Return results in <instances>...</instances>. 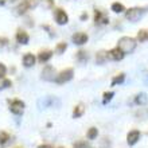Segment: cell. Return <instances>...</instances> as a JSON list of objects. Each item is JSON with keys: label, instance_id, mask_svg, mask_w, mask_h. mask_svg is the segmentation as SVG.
Instances as JSON below:
<instances>
[{"label": "cell", "instance_id": "6da1fadb", "mask_svg": "<svg viewBox=\"0 0 148 148\" xmlns=\"http://www.w3.org/2000/svg\"><path fill=\"white\" fill-rule=\"evenodd\" d=\"M148 11V7H133V8H129L125 11V18L129 22H133V23H136L139 20L143 18L145 12Z\"/></svg>", "mask_w": 148, "mask_h": 148}, {"label": "cell", "instance_id": "7a4b0ae2", "mask_svg": "<svg viewBox=\"0 0 148 148\" xmlns=\"http://www.w3.org/2000/svg\"><path fill=\"white\" fill-rule=\"evenodd\" d=\"M119 49H120L124 54L132 53L136 49V40L131 36H123L119 39Z\"/></svg>", "mask_w": 148, "mask_h": 148}, {"label": "cell", "instance_id": "3957f363", "mask_svg": "<svg viewBox=\"0 0 148 148\" xmlns=\"http://www.w3.org/2000/svg\"><path fill=\"white\" fill-rule=\"evenodd\" d=\"M36 106H38L39 110H43L49 108V106H57L59 108L61 106V101H59L58 98L55 97H50V96H46V97H40L36 102Z\"/></svg>", "mask_w": 148, "mask_h": 148}, {"label": "cell", "instance_id": "277c9868", "mask_svg": "<svg viewBox=\"0 0 148 148\" xmlns=\"http://www.w3.org/2000/svg\"><path fill=\"white\" fill-rule=\"evenodd\" d=\"M73 73H74L73 69H65V70H62L59 74H57L54 81L57 84H65V82L70 81L71 78H73Z\"/></svg>", "mask_w": 148, "mask_h": 148}, {"label": "cell", "instance_id": "5b68a950", "mask_svg": "<svg viewBox=\"0 0 148 148\" xmlns=\"http://www.w3.org/2000/svg\"><path fill=\"white\" fill-rule=\"evenodd\" d=\"M10 110H11L14 114H16V116L23 114L24 102L20 101V100H14V101H11V104H10Z\"/></svg>", "mask_w": 148, "mask_h": 148}, {"label": "cell", "instance_id": "8992f818", "mask_svg": "<svg viewBox=\"0 0 148 148\" xmlns=\"http://www.w3.org/2000/svg\"><path fill=\"white\" fill-rule=\"evenodd\" d=\"M55 20H57V23L59 26H63V24H66L69 22V16L65 11H63L62 8H57V11H55Z\"/></svg>", "mask_w": 148, "mask_h": 148}, {"label": "cell", "instance_id": "52a82bcc", "mask_svg": "<svg viewBox=\"0 0 148 148\" xmlns=\"http://www.w3.org/2000/svg\"><path fill=\"white\" fill-rule=\"evenodd\" d=\"M55 70H54V67H51V66H46L45 69L42 70V79H45V81H54L55 79Z\"/></svg>", "mask_w": 148, "mask_h": 148}, {"label": "cell", "instance_id": "ba28073f", "mask_svg": "<svg viewBox=\"0 0 148 148\" xmlns=\"http://www.w3.org/2000/svg\"><path fill=\"white\" fill-rule=\"evenodd\" d=\"M94 22H96V24H108L109 19L104 12H101L100 10H96L94 11Z\"/></svg>", "mask_w": 148, "mask_h": 148}, {"label": "cell", "instance_id": "9c48e42d", "mask_svg": "<svg viewBox=\"0 0 148 148\" xmlns=\"http://www.w3.org/2000/svg\"><path fill=\"white\" fill-rule=\"evenodd\" d=\"M106 55H108V58L113 59V61H121V59L124 58L125 54L119 49V47H116V49H112L110 51H108Z\"/></svg>", "mask_w": 148, "mask_h": 148}, {"label": "cell", "instance_id": "30bf717a", "mask_svg": "<svg viewBox=\"0 0 148 148\" xmlns=\"http://www.w3.org/2000/svg\"><path fill=\"white\" fill-rule=\"evenodd\" d=\"M32 4L28 1V0H24V1H22V3L18 5V7L15 8L16 11H15V14L16 15H23V14H26V12L30 10V7H31Z\"/></svg>", "mask_w": 148, "mask_h": 148}, {"label": "cell", "instance_id": "8fae6325", "mask_svg": "<svg viewBox=\"0 0 148 148\" xmlns=\"http://www.w3.org/2000/svg\"><path fill=\"white\" fill-rule=\"evenodd\" d=\"M73 42L78 46H82V45H85L88 42V35L85 32H75L73 35Z\"/></svg>", "mask_w": 148, "mask_h": 148}, {"label": "cell", "instance_id": "7c38bea8", "mask_svg": "<svg viewBox=\"0 0 148 148\" xmlns=\"http://www.w3.org/2000/svg\"><path fill=\"white\" fill-rule=\"evenodd\" d=\"M15 38H16V42L20 43V45H27L28 40H30V36H28V34L26 31H23V30H18Z\"/></svg>", "mask_w": 148, "mask_h": 148}, {"label": "cell", "instance_id": "4fadbf2b", "mask_svg": "<svg viewBox=\"0 0 148 148\" xmlns=\"http://www.w3.org/2000/svg\"><path fill=\"white\" fill-rule=\"evenodd\" d=\"M140 139V132L139 131H131L127 136V143L129 145H135Z\"/></svg>", "mask_w": 148, "mask_h": 148}, {"label": "cell", "instance_id": "5bb4252c", "mask_svg": "<svg viewBox=\"0 0 148 148\" xmlns=\"http://www.w3.org/2000/svg\"><path fill=\"white\" fill-rule=\"evenodd\" d=\"M36 62V58H35V55L34 54H26L23 57V65L26 67H31L34 66Z\"/></svg>", "mask_w": 148, "mask_h": 148}, {"label": "cell", "instance_id": "9a60e30c", "mask_svg": "<svg viewBox=\"0 0 148 148\" xmlns=\"http://www.w3.org/2000/svg\"><path fill=\"white\" fill-rule=\"evenodd\" d=\"M51 57H53V53H51L50 50H45V51H40V53H39L38 59H39V62L45 63V62H47V61H50Z\"/></svg>", "mask_w": 148, "mask_h": 148}, {"label": "cell", "instance_id": "2e32d148", "mask_svg": "<svg viewBox=\"0 0 148 148\" xmlns=\"http://www.w3.org/2000/svg\"><path fill=\"white\" fill-rule=\"evenodd\" d=\"M84 113H85V106H84V104H78L73 110V117L74 119H78V117H81Z\"/></svg>", "mask_w": 148, "mask_h": 148}, {"label": "cell", "instance_id": "e0dca14e", "mask_svg": "<svg viewBox=\"0 0 148 148\" xmlns=\"http://www.w3.org/2000/svg\"><path fill=\"white\" fill-rule=\"evenodd\" d=\"M135 102H136L137 105H145L148 102V96L145 93H139L135 98Z\"/></svg>", "mask_w": 148, "mask_h": 148}, {"label": "cell", "instance_id": "ac0fdd59", "mask_svg": "<svg viewBox=\"0 0 148 148\" xmlns=\"http://www.w3.org/2000/svg\"><path fill=\"white\" fill-rule=\"evenodd\" d=\"M110 10H112V11L114 12V14H121V12H124V11H125V7H124V4L119 3V1H114V3L112 4Z\"/></svg>", "mask_w": 148, "mask_h": 148}, {"label": "cell", "instance_id": "d6986e66", "mask_svg": "<svg viewBox=\"0 0 148 148\" xmlns=\"http://www.w3.org/2000/svg\"><path fill=\"white\" fill-rule=\"evenodd\" d=\"M125 79V74H117L116 77H113L112 79V86H116V85H120V84H123Z\"/></svg>", "mask_w": 148, "mask_h": 148}, {"label": "cell", "instance_id": "ffe728a7", "mask_svg": "<svg viewBox=\"0 0 148 148\" xmlns=\"http://www.w3.org/2000/svg\"><path fill=\"white\" fill-rule=\"evenodd\" d=\"M137 40L139 42H147L148 40V30H140L137 32Z\"/></svg>", "mask_w": 148, "mask_h": 148}, {"label": "cell", "instance_id": "44dd1931", "mask_svg": "<svg viewBox=\"0 0 148 148\" xmlns=\"http://www.w3.org/2000/svg\"><path fill=\"white\" fill-rule=\"evenodd\" d=\"M106 58H108V55H106L105 51H100V53H97V55H96V61H97V63H100V65H102V63L105 62Z\"/></svg>", "mask_w": 148, "mask_h": 148}, {"label": "cell", "instance_id": "7402d4cb", "mask_svg": "<svg viewBox=\"0 0 148 148\" xmlns=\"http://www.w3.org/2000/svg\"><path fill=\"white\" fill-rule=\"evenodd\" d=\"M10 141V135L7 132H0V145H5Z\"/></svg>", "mask_w": 148, "mask_h": 148}, {"label": "cell", "instance_id": "603a6c76", "mask_svg": "<svg viewBox=\"0 0 148 148\" xmlns=\"http://www.w3.org/2000/svg\"><path fill=\"white\" fill-rule=\"evenodd\" d=\"M97 136H98L97 128H89V131H88V139H90V140H94V139H96Z\"/></svg>", "mask_w": 148, "mask_h": 148}, {"label": "cell", "instance_id": "cb8c5ba5", "mask_svg": "<svg viewBox=\"0 0 148 148\" xmlns=\"http://www.w3.org/2000/svg\"><path fill=\"white\" fill-rule=\"evenodd\" d=\"M77 58H78V61H81V62H85V61H88V59H89V55H88V53H86V51L81 50V51H78Z\"/></svg>", "mask_w": 148, "mask_h": 148}, {"label": "cell", "instance_id": "d4e9b609", "mask_svg": "<svg viewBox=\"0 0 148 148\" xmlns=\"http://www.w3.org/2000/svg\"><path fill=\"white\" fill-rule=\"evenodd\" d=\"M113 96H114L113 92H106V93H104V104H106L108 101H110V100L113 98Z\"/></svg>", "mask_w": 148, "mask_h": 148}, {"label": "cell", "instance_id": "484cf974", "mask_svg": "<svg viewBox=\"0 0 148 148\" xmlns=\"http://www.w3.org/2000/svg\"><path fill=\"white\" fill-rule=\"evenodd\" d=\"M66 43H59L58 46H57V53H58V54H62L63 51L66 50Z\"/></svg>", "mask_w": 148, "mask_h": 148}, {"label": "cell", "instance_id": "4316f807", "mask_svg": "<svg viewBox=\"0 0 148 148\" xmlns=\"http://www.w3.org/2000/svg\"><path fill=\"white\" fill-rule=\"evenodd\" d=\"M74 148H89V145L85 141H78V143L74 144Z\"/></svg>", "mask_w": 148, "mask_h": 148}, {"label": "cell", "instance_id": "83f0119b", "mask_svg": "<svg viewBox=\"0 0 148 148\" xmlns=\"http://www.w3.org/2000/svg\"><path fill=\"white\" fill-rule=\"evenodd\" d=\"M5 73H7V67L4 66L3 63H0V78H3L5 75Z\"/></svg>", "mask_w": 148, "mask_h": 148}, {"label": "cell", "instance_id": "f1b7e54d", "mask_svg": "<svg viewBox=\"0 0 148 148\" xmlns=\"http://www.w3.org/2000/svg\"><path fill=\"white\" fill-rule=\"evenodd\" d=\"M7 43H8L7 38H1V36H0V49H3L4 46H7Z\"/></svg>", "mask_w": 148, "mask_h": 148}, {"label": "cell", "instance_id": "f546056e", "mask_svg": "<svg viewBox=\"0 0 148 148\" xmlns=\"http://www.w3.org/2000/svg\"><path fill=\"white\" fill-rule=\"evenodd\" d=\"M3 86H4V88H10V86H11V81H10V79H4V81H3Z\"/></svg>", "mask_w": 148, "mask_h": 148}, {"label": "cell", "instance_id": "4dcf8cb0", "mask_svg": "<svg viewBox=\"0 0 148 148\" xmlns=\"http://www.w3.org/2000/svg\"><path fill=\"white\" fill-rule=\"evenodd\" d=\"M38 148H53L51 145H49V144H42V145H39Z\"/></svg>", "mask_w": 148, "mask_h": 148}, {"label": "cell", "instance_id": "1f68e13d", "mask_svg": "<svg viewBox=\"0 0 148 148\" xmlns=\"http://www.w3.org/2000/svg\"><path fill=\"white\" fill-rule=\"evenodd\" d=\"M86 18H88V14H82L81 15V20H85Z\"/></svg>", "mask_w": 148, "mask_h": 148}, {"label": "cell", "instance_id": "d6a6232c", "mask_svg": "<svg viewBox=\"0 0 148 148\" xmlns=\"http://www.w3.org/2000/svg\"><path fill=\"white\" fill-rule=\"evenodd\" d=\"M4 3H5V0H0V5H3Z\"/></svg>", "mask_w": 148, "mask_h": 148}, {"label": "cell", "instance_id": "836d02e7", "mask_svg": "<svg viewBox=\"0 0 148 148\" xmlns=\"http://www.w3.org/2000/svg\"><path fill=\"white\" fill-rule=\"evenodd\" d=\"M45 1H50V3H51V0H45Z\"/></svg>", "mask_w": 148, "mask_h": 148}]
</instances>
